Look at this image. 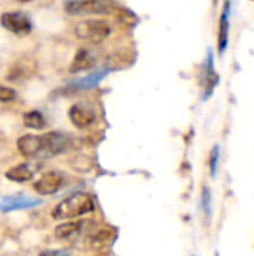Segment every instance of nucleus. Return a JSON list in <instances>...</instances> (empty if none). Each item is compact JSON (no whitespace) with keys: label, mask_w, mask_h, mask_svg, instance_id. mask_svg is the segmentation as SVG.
<instances>
[{"label":"nucleus","mask_w":254,"mask_h":256,"mask_svg":"<svg viewBox=\"0 0 254 256\" xmlns=\"http://www.w3.org/2000/svg\"><path fill=\"white\" fill-rule=\"evenodd\" d=\"M94 210L93 200L85 194H76L64 201H61L52 212V218L57 220H70L81 218Z\"/></svg>","instance_id":"obj_1"},{"label":"nucleus","mask_w":254,"mask_h":256,"mask_svg":"<svg viewBox=\"0 0 254 256\" xmlns=\"http://www.w3.org/2000/svg\"><path fill=\"white\" fill-rule=\"evenodd\" d=\"M75 34L82 40L99 44L111 34V26L103 20H85L75 27Z\"/></svg>","instance_id":"obj_2"},{"label":"nucleus","mask_w":254,"mask_h":256,"mask_svg":"<svg viewBox=\"0 0 254 256\" xmlns=\"http://www.w3.org/2000/svg\"><path fill=\"white\" fill-rule=\"evenodd\" d=\"M64 9L70 15H103L112 10V4L109 3V0H66Z\"/></svg>","instance_id":"obj_3"},{"label":"nucleus","mask_w":254,"mask_h":256,"mask_svg":"<svg viewBox=\"0 0 254 256\" xmlns=\"http://www.w3.org/2000/svg\"><path fill=\"white\" fill-rule=\"evenodd\" d=\"M0 24L3 28L7 32L18 34V36H25L33 30V22L30 18L22 14V12H6L0 18Z\"/></svg>","instance_id":"obj_4"},{"label":"nucleus","mask_w":254,"mask_h":256,"mask_svg":"<svg viewBox=\"0 0 254 256\" xmlns=\"http://www.w3.org/2000/svg\"><path fill=\"white\" fill-rule=\"evenodd\" d=\"M42 136H43L42 159L66 153L72 146V140L67 135L60 134V132H51V134H46V135H42Z\"/></svg>","instance_id":"obj_5"},{"label":"nucleus","mask_w":254,"mask_h":256,"mask_svg":"<svg viewBox=\"0 0 254 256\" xmlns=\"http://www.w3.org/2000/svg\"><path fill=\"white\" fill-rule=\"evenodd\" d=\"M63 182H64V177H63L61 172H58V171H49V172L43 174L34 183V190L39 195H42V196L54 195V194H57L61 189Z\"/></svg>","instance_id":"obj_6"},{"label":"nucleus","mask_w":254,"mask_h":256,"mask_svg":"<svg viewBox=\"0 0 254 256\" xmlns=\"http://www.w3.org/2000/svg\"><path fill=\"white\" fill-rule=\"evenodd\" d=\"M19 153L24 158L42 159L43 153V136L42 135H24L16 142Z\"/></svg>","instance_id":"obj_7"},{"label":"nucleus","mask_w":254,"mask_h":256,"mask_svg":"<svg viewBox=\"0 0 254 256\" xmlns=\"http://www.w3.org/2000/svg\"><path fill=\"white\" fill-rule=\"evenodd\" d=\"M69 118L78 129H85L96 122V114L87 104H75L69 110Z\"/></svg>","instance_id":"obj_8"},{"label":"nucleus","mask_w":254,"mask_h":256,"mask_svg":"<svg viewBox=\"0 0 254 256\" xmlns=\"http://www.w3.org/2000/svg\"><path fill=\"white\" fill-rule=\"evenodd\" d=\"M109 74V69L106 68H102V69H97L94 70L93 74L84 76V78H79V80H75L72 82L67 84V90L70 92H87V90H93L94 87H97L102 80Z\"/></svg>","instance_id":"obj_9"},{"label":"nucleus","mask_w":254,"mask_h":256,"mask_svg":"<svg viewBox=\"0 0 254 256\" xmlns=\"http://www.w3.org/2000/svg\"><path fill=\"white\" fill-rule=\"evenodd\" d=\"M40 204H42L40 200H33L27 196H6L0 202V212L10 213L18 210H27V208H34Z\"/></svg>","instance_id":"obj_10"},{"label":"nucleus","mask_w":254,"mask_h":256,"mask_svg":"<svg viewBox=\"0 0 254 256\" xmlns=\"http://www.w3.org/2000/svg\"><path fill=\"white\" fill-rule=\"evenodd\" d=\"M229 14H231V2L225 0V8L219 21V52L223 54L229 44Z\"/></svg>","instance_id":"obj_11"},{"label":"nucleus","mask_w":254,"mask_h":256,"mask_svg":"<svg viewBox=\"0 0 254 256\" xmlns=\"http://www.w3.org/2000/svg\"><path fill=\"white\" fill-rule=\"evenodd\" d=\"M36 170H37V166L33 164H21L18 166L10 168L6 172V178L10 182H15V183H25L34 177Z\"/></svg>","instance_id":"obj_12"},{"label":"nucleus","mask_w":254,"mask_h":256,"mask_svg":"<svg viewBox=\"0 0 254 256\" xmlns=\"http://www.w3.org/2000/svg\"><path fill=\"white\" fill-rule=\"evenodd\" d=\"M96 64V57L87 51V50H79L72 62V66H70V72L72 74H78V72H84V70H88L91 69L93 66Z\"/></svg>","instance_id":"obj_13"},{"label":"nucleus","mask_w":254,"mask_h":256,"mask_svg":"<svg viewBox=\"0 0 254 256\" xmlns=\"http://www.w3.org/2000/svg\"><path fill=\"white\" fill-rule=\"evenodd\" d=\"M217 84H219V75L214 70V57H213V52L210 50L207 64H205V90H207V93L204 94V99L210 98V94L213 93V90L216 88Z\"/></svg>","instance_id":"obj_14"},{"label":"nucleus","mask_w":254,"mask_h":256,"mask_svg":"<svg viewBox=\"0 0 254 256\" xmlns=\"http://www.w3.org/2000/svg\"><path fill=\"white\" fill-rule=\"evenodd\" d=\"M84 222H67L55 228V237L58 240H70L82 232Z\"/></svg>","instance_id":"obj_15"},{"label":"nucleus","mask_w":254,"mask_h":256,"mask_svg":"<svg viewBox=\"0 0 254 256\" xmlns=\"http://www.w3.org/2000/svg\"><path fill=\"white\" fill-rule=\"evenodd\" d=\"M24 124L28 129H34V130H42L46 126V120L42 116L40 111H28L24 114Z\"/></svg>","instance_id":"obj_16"},{"label":"nucleus","mask_w":254,"mask_h":256,"mask_svg":"<svg viewBox=\"0 0 254 256\" xmlns=\"http://www.w3.org/2000/svg\"><path fill=\"white\" fill-rule=\"evenodd\" d=\"M219 154H220L219 146H214L213 150H211V154H210V171H211V177H213V178H216V176H217Z\"/></svg>","instance_id":"obj_17"},{"label":"nucleus","mask_w":254,"mask_h":256,"mask_svg":"<svg viewBox=\"0 0 254 256\" xmlns=\"http://www.w3.org/2000/svg\"><path fill=\"white\" fill-rule=\"evenodd\" d=\"M202 207H204L205 216L210 219L211 218V192L208 188L202 189Z\"/></svg>","instance_id":"obj_18"},{"label":"nucleus","mask_w":254,"mask_h":256,"mask_svg":"<svg viewBox=\"0 0 254 256\" xmlns=\"http://www.w3.org/2000/svg\"><path fill=\"white\" fill-rule=\"evenodd\" d=\"M16 98V92L10 87L0 86V102H12Z\"/></svg>","instance_id":"obj_19"},{"label":"nucleus","mask_w":254,"mask_h":256,"mask_svg":"<svg viewBox=\"0 0 254 256\" xmlns=\"http://www.w3.org/2000/svg\"><path fill=\"white\" fill-rule=\"evenodd\" d=\"M69 252L66 250H48V252H43L42 255H67Z\"/></svg>","instance_id":"obj_20"},{"label":"nucleus","mask_w":254,"mask_h":256,"mask_svg":"<svg viewBox=\"0 0 254 256\" xmlns=\"http://www.w3.org/2000/svg\"><path fill=\"white\" fill-rule=\"evenodd\" d=\"M19 2H22V3H27V2H33V0H19Z\"/></svg>","instance_id":"obj_21"}]
</instances>
